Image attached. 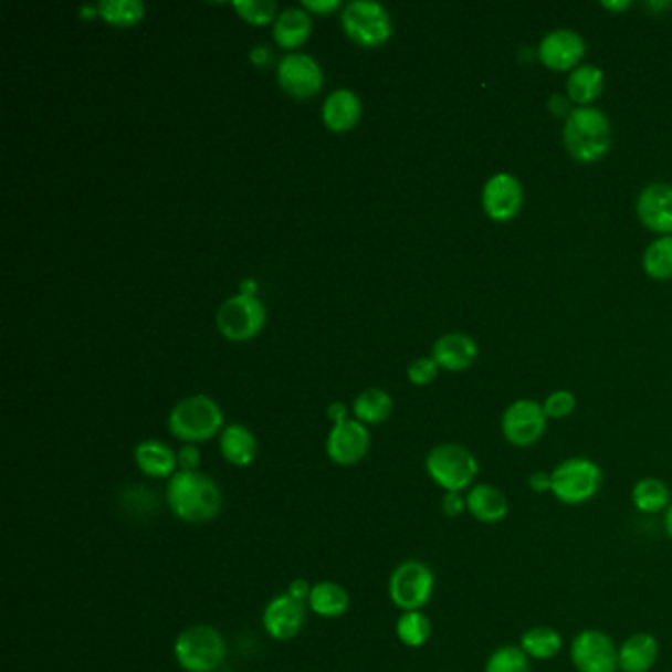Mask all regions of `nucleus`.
Here are the masks:
<instances>
[{"instance_id": "36", "label": "nucleus", "mask_w": 672, "mask_h": 672, "mask_svg": "<svg viewBox=\"0 0 672 672\" xmlns=\"http://www.w3.org/2000/svg\"><path fill=\"white\" fill-rule=\"evenodd\" d=\"M438 367L437 361H434V357H420V359H414L412 364H410L409 371V381L412 385H418V387H422V385H430V382L434 381L438 377Z\"/></svg>"}, {"instance_id": "8", "label": "nucleus", "mask_w": 672, "mask_h": 672, "mask_svg": "<svg viewBox=\"0 0 672 672\" xmlns=\"http://www.w3.org/2000/svg\"><path fill=\"white\" fill-rule=\"evenodd\" d=\"M342 27L359 46L372 48L391 36V17L379 2L355 0L342 12Z\"/></svg>"}, {"instance_id": "3", "label": "nucleus", "mask_w": 672, "mask_h": 672, "mask_svg": "<svg viewBox=\"0 0 672 672\" xmlns=\"http://www.w3.org/2000/svg\"><path fill=\"white\" fill-rule=\"evenodd\" d=\"M223 427V412L218 402L206 395H196L180 400L168 418V428L174 437L186 444L206 442Z\"/></svg>"}, {"instance_id": "45", "label": "nucleus", "mask_w": 672, "mask_h": 672, "mask_svg": "<svg viewBox=\"0 0 672 672\" xmlns=\"http://www.w3.org/2000/svg\"><path fill=\"white\" fill-rule=\"evenodd\" d=\"M256 291V282L255 281H245L243 282V286H241V292L239 294H246V296H255Z\"/></svg>"}, {"instance_id": "33", "label": "nucleus", "mask_w": 672, "mask_h": 672, "mask_svg": "<svg viewBox=\"0 0 672 672\" xmlns=\"http://www.w3.org/2000/svg\"><path fill=\"white\" fill-rule=\"evenodd\" d=\"M483 672H531V659L518 645H501L487 657Z\"/></svg>"}, {"instance_id": "12", "label": "nucleus", "mask_w": 672, "mask_h": 672, "mask_svg": "<svg viewBox=\"0 0 672 672\" xmlns=\"http://www.w3.org/2000/svg\"><path fill=\"white\" fill-rule=\"evenodd\" d=\"M282 90L294 99H309L322 90L324 73L318 62L308 54L284 55L276 70Z\"/></svg>"}, {"instance_id": "42", "label": "nucleus", "mask_w": 672, "mask_h": 672, "mask_svg": "<svg viewBox=\"0 0 672 672\" xmlns=\"http://www.w3.org/2000/svg\"><path fill=\"white\" fill-rule=\"evenodd\" d=\"M327 417H329V420H332L334 424L344 422V420H347L346 405H344V402H332V405L327 407Z\"/></svg>"}, {"instance_id": "6", "label": "nucleus", "mask_w": 672, "mask_h": 672, "mask_svg": "<svg viewBox=\"0 0 672 672\" xmlns=\"http://www.w3.org/2000/svg\"><path fill=\"white\" fill-rule=\"evenodd\" d=\"M225 641L216 627L191 626L174 643V657L186 672H216L225 661Z\"/></svg>"}, {"instance_id": "24", "label": "nucleus", "mask_w": 672, "mask_h": 672, "mask_svg": "<svg viewBox=\"0 0 672 672\" xmlns=\"http://www.w3.org/2000/svg\"><path fill=\"white\" fill-rule=\"evenodd\" d=\"M309 32H312V19L306 10L298 7L282 10L274 22V40L279 46L286 50L302 46L308 40Z\"/></svg>"}, {"instance_id": "10", "label": "nucleus", "mask_w": 672, "mask_h": 672, "mask_svg": "<svg viewBox=\"0 0 672 672\" xmlns=\"http://www.w3.org/2000/svg\"><path fill=\"white\" fill-rule=\"evenodd\" d=\"M570 661L578 672H619V647L600 629H584L570 643Z\"/></svg>"}, {"instance_id": "46", "label": "nucleus", "mask_w": 672, "mask_h": 672, "mask_svg": "<svg viewBox=\"0 0 672 672\" xmlns=\"http://www.w3.org/2000/svg\"><path fill=\"white\" fill-rule=\"evenodd\" d=\"M664 531H666V535L671 536L672 540V503L669 505V510L664 511Z\"/></svg>"}, {"instance_id": "20", "label": "nucleus", "mask_w": 672, "mask_h": 672, "mask_svg": "<svg viewBox=\"0 0 672 672\" xmlns=\"http://www.w3.org/2000/svg\"><path fill=\"white\" fill-rule=\"evenodd\" d=\"M659 641L651 633H633L619 647V672H649L659 659Z\"/></svg>"}, {"instance_id": "18", "label": "nucleus", "mask_w": 672, "mask_h": 672, "mask_svg": "<svg viewBox=\"0 0 672 672\" xmlns=\"http://www.w3.org/2000/svg\"><path fill=\"white\" fill-rule=\"evenodd\" d=\"M468 513L483 525H495L510 515L507 495L490 483H477L465 495Z\"/></svg>"}, {"instance_id": "43", "label": "nucleus", "mask_w": 672, "mask_h": 672, "mask_svg": "<svg viewBox=\"0 0 672 672\" xmlns=\"http://www.w3.org/2000/svg\"><path fill=\"white\" fill-rule=\"evenodd\" d=\"M548 107H550V111L555 113L556 117L566 115V113H568V115L573 113V111L568 109V101L564 99L563 95H558V93H555V95L550 97V101H548Z\"/></svg>"}, {"instance_id": "35", "label": "nucleus", "mask_w": 672, "mask_h": 672, "mask_svg": "<svg viewBox=\"0 0 672 672\" xmlns=\"http://www.w3.org/2000/svg\"><path fill=\"white\" fill-rule=\"evenodd\" d=\"M543 409H545L546 418L560 420V418L570 417L574 410H576V397L570 391L550 392L546 397Z\"/></svg>"}, {"instance_id": "9", "label": "nucleus", "mask_w": 672, "mask_h": 672, "mask_svg": "<svg viewBox=\"0 0 672 672\" xmlns=\"http://www.w3.org/2000/svg\"><path fill=\"white\" fill-rule=\"evenodd\" d=\"M264 319L266 312L263 302L256 296L237 294L221 304L216 324L221 336L228 337L231 342H246L263 329Z\"/></svg>"}, {"instance_id": "32", "label": "nucleus", "mask_w": 672, "mask_h": 672, "mask_svg": "<svg viewBox=\"0 0 672 672\" xmlns=\"http://www.w3.org/2000/svg\"><path fill=\"white\" fill-rule=\"evenodd\" d=\"M643 266L654 281L672 279V237H661L647 246Z\"/></svg>"}, {"instance_id": "21", "label": "nucleus", "mask_w": 672, "mask_h": 672, "mask_svg": "<svg viewBox=\"0 0 672 672\" xmlns=\"http://www.w3.org/2000/svg\"><path fill=\"white\" fill-rule=\"evenodd\" d=\"M322 118L329 130L346 133L361 118V101L351 90H337L324 101Z\"/></svg>"}, {"instance_id": "26", "label": "nucleus", "mask_w": 672, "mask_h": 672, "mask_svg": "<svg viewBox=\"0 0 672 672\" xmlns=\"http://www.w3.org/2000/svg\"><path fill=\"white\" fill-rule=\"evenodd\" d=\"M606 87V75L596 65H578L568 77V97L580 107H588L598 99Z\"/></svg>"}, {"instance_id": "25", "label": "nucleus", "mask_w": 672, "mask_h": 672, "mask_svg": "<svg viewBox=\"0 0 672 672\" xmlns=\"http://www.w3.org/2000/svg\"><path fill=\"white\" fill-rule=\"evenodd\" d=\"M308 608L319 618H342L349 609V594L336 581H318L309 594Z\"/></svg>"}, {"instance_id": "5", "label": "nucleus", "mask_w": 672, "mask_h": 672, "mask_svg": "<svg viewBox=\"0 0 672 672\" xmlns=\"http://www.w3.org/2000/svg\"><path fill=\"white\" fill-rule=\"evenodd\" d=\"M550 493L564 505H584L601 490L603 472L588 458H568L550 472Z\"/></svg>"}, {"instance_id": "30", "label": "nucleus", "mask_w": 672, "mask_h": 672, "mask_svg": "<svg viewBox=\"0 0 672 672\" xmlns=\"http://www.w3.org/2000/svg\"><path fill=\"white\" fill-rule=\"evenodd\" d=\"M395 629H397L400 643L409 649H420V647L427 645L432 637V623L422 609L402 611Z\"/></svg>"}, {"instance_id": "14", "label": "nucleus", "mask_w": 672, "mask_h": 672, "mask_svg": "<svg viewBox=\"0 0 672 672\" xmlns=\"http://www.w3.org/2000/svg\"><path fill=\"white\" fill-rule=\"evenodd\" d=\"M482 206L493 221L517 218L523 208V186L513 174H495L483 186Z\"/></svg>"}, {"instance_id": "39", "label": "nucleus", "mask_w": 672, "mask_h": 672, "mask_svg": "<svg viewBox=\"0 0 672 672\" xmlns=\"http://www.w3.org/2000/svg\"><path fill=\"white\" fill-rule=\"evenodd\" d=\"M528 490L536 493V495H543V493H550V472H533L528 475Z\"/></svg>"}, {"instance_id": "23", "label": "nucleus", "mask_w": 672, "mask_h": 672, "mask_svg": "<svg viewBox=\"0 0 672 672\" xmlns=\"http://www.w3.org/2000/svg\"><path fill=\"white\" fill-rule=\"evenodd\" d=\"M221 454L228 460L229 464L235 468H246L255 462L259 444L251 430L241 424H231L221 432Z\"/></svg>"}, {"instance_id": "40", "label": "nucleus", "mask_w": 672, "mask_h": 672, "mask_svg": "<svg viewBox=\"0 0 672 672\" xmlns=\"http://www.w3.org/2000/svg\"><path fill=\"white\" fill-rule=\"evenodd\" d=\"M312 588H314V586H309L308 580L296 578V580L291 581V586H288V591H286V594H288L291 598H294V600L302 601V603H308Z\"/></svg>"}, {"instance_id": "4", "label": "nucleus", "mask_w": 672, "mask_h": 672, "mask_svg": "<svg viewBox=\"0 0 672 672\" xmlns=\"http://www.w3.org/2000/svg\"><path fill=\"white\" fill-rule=\"evenodd\" d=\"M427 472L445 493H462L473 487L480 464L465 445L440 444L428 452Z\"/></svg>"}, {"instance_id": "34", "label": "nucleus", "mask_w": 672, "mask_h": 672, "mask_svg": "<svg viewBox=\"0 0 672 672\" xmlns=\"http://www.w3.org/2000/svg\"><path fill=\"white\" fill-rule=\"evenodd\" d=\"M233 9L237 10V14L241 19L255 24V27L269 24L276 14V4L273 0H235Z\"/></svg>"}, {"instance_id": "31", "label": "nucleus", "mask_w": 672, "mask_h": 672, "mask_svg": "<svg viewBox=\"0 0 672 672\" xmlns=\"http://www.w3.org/2000/svg\"><path fill=\"white\" fill-rule=\"evenodd\" d=\"M97 10L113 27H133L145 19V4L138 0H103Z\"/></svg>"}, {"instance_id": "41", "label": "nucleus", "mask_w": 672, "mask_h": 672, "mask_svg": "<svg viewBox=\"0 0 672 672\" xmlns=\"http://www.w3.org/2000/svg\"><path fill=\"white\" fill-rule=\"evenodd\" d=\"M339 0H304L302 9L316 12V14H327L332 10L339 9Z\"/></svg>"}, {"instance_id": "19", "label": "nucleus", "mask_w": 672, "mask_h": 672, "mask_svg": "<svg viewBox=\"0 0 672 672\" xmlns=\"http://www.w3.org/2000/svg\"><path fill=\"white\" fill-rule=\"evenodd\" d=\"M438 367L448 371H464L477 357V344L465 334H445L432 347Z\"/></svg>"}, {"instance_id": "22", "label": "nucleus", "mask_w": 672, "mask_h": 672, "mask_svg": "<svg viewBox=\"0 0 672 672\" xmlns=\"http://www.w3.org/2000/svg\"><path fill=\"white\" fill-rule=\"evenodd\" d=\"M135 462L140 472L155 480L172 477L178 470V455L170 445L158 440H146L143 444H138L135 450Z\"/></svg>"}, {"instance_id": "2", "label": "nucleus", "mask_w": 672, "mask_h": 672, "mask_svg": "<svg viewBox=\"0 0 672 672\" xmlns=\"http://www.w3.org/2000/svg\"><path fill=\"white\" fill-rule=\"evenodd\" d=\"M564 143L578 162L600 160L611 145L608 117L594 107L574 109L564 125Z\"/></svg>"}, {"instance_id": "7", "label": "nucleus", "mask_w": 672, "mask_h": 672, "mask_svg": "<svg viewBox=\"0 0 672 672\" xmlns=\"http://www.w3.org/2000/svg\"><path fill=\"white\" fill-rule=\"evenodd\" d=\"M434 573L420 560H405L389 578V598L400 611H418L432 600Z\"/></svg>"}, {"instance_id": "1", "label": "nucleus", "mask_w": 672, "mask_h": 672, "mask_svg": "<svg viewBox=\"0 0 672 672\" xmlns=\"http://www.w3.org/2000/svg\"><path fill=\"white\" fill-rule=\"evenodd\" d=\"M166 500L174 515L186 523H208L221 511L218 483L201 472H176L166 490Z\"/></svg>"}, {"instance_id": "38", "label": "nucleus", "mask_w": 672, "mask_h": 672, "mask_svg": "<svg viewBox=\"0 0 672 672\" xmlns=\"http://www.w3.org/2000/svg\"><path fill=\"white\" fill-rule=\"evenodd\" d=\"M442 511L445 517H460L462 513L468 511L465 497L462 493H445L442 497Z\"/></svg>"}, {"instance_id": "44", "label": "nucleus", "mask_w": 672, "mask_h": 672, "mask_svg": "<svg viewBox=\"0 0 672 672\" xmlns=\"http://www.w3.org/2000/svg\"><path fill=\"white\" fill-rule=\"evenodd\" d=\"M601 7L608 10H627L631 7L629 0H619V2H601Z\"/></svg>"}, {"instance_id": "11", "label": "nucleus", "mask_w": 672, "mask_h": 672, "mask_svg": "<svg viewBox=\"0 0 672 672\" xmlns=\"http://www.w3.org/2000/svg\"><path fill=\"white\" fill-rule=\"evenodd\" d=\"M501 430L511 445L528 448V445L536 444L546 432V414L543 405H538L536 400H515L503 412Z\"/></svg>"}, {"instance_id": "28", "label": "nucleus", "mask_w": 672, "mask_h": 672, "mask_svg": "<svg viewBox=\"0 0 672 672\" xmlns=\"http://www.w3.org/2000/svg\"><path fill=\"white\" fill-rule=\"evenodd\" d=\"M521 649L525 651L528 659L535 661H550L563 651V636L555 627L536 626L531 627L521 636Z\"/></svg>"}, {"instance_id": "16", "label": "nucleus", "mask_w": 672, "mask_h": 672, "mask_svg": "<svg viewBox=\"0 0 672 672\" xmlns=\"http://www.w3.org/2000/svg\"><path fill=\"white\" fill-rule=\"evenodd\" d=\"M586 54V44L580 34L574 30L560 28L548 32L540 46H538V57L540 62L555 70V72H566L580 64L581 57Z\"/></svg>"}, {"instance_id": "27", "label": "nucleus", "mask_w": 672, "mask_h": 672, "mask_svg": "<svg viewBox=\"0 0 672 672\" xmlns=\"http://www.w3.org/2000/svg\"><path fill=\"white\" fill-rule=\"evenodd\" d=\"M631 503L639 513H664L672 503L671 487L659 477H643L631 490Z\"/></svg>"}, {"instance_id": "37", "label": "nucleus", "mask_w": 672, "mask_h": 672, "mask_svg": "<svg viewBox=\"0 0 672 672\" xmlns=\"http://www.w3.org/2000/svg\"><path fill=\"white\" fill-rule=\"evenodd\" d=\"M176 455H178L180 472H198L200 470L201 454L196 444H183L176 452Z\"/></svg>"}, {"instance_id": "29", "label": "nucleus", "mask_w": 672, "mask_h": 672, "mask_svg": "<svg viewBox=\"0 0 672 672\" xmlns=\"http://www.w3.org/2000/svg\"><path fill=\"white\" fill-rule=\"evenodd\" d=\"M355 417L364 424H381L391 417V395L382 389H365L354 402Z\"/></svg>"}, {"instance_id": "17", "label": "nucleus", "mask_w": 672, "mask_h": 672, "mask_svg": "<svg viewBox=\"0 0 672 672\" xmlns=\"http://www.w3.org/2000/svg\"><path fill=\"white\" fill-rule=\"evenodd\" d=\"M637 216L654 233H672V186H647L637 200Z\"/></svg>"}, {"instance_id": "15", "label": "nucleus", "mask_w": 672, "mask_h": 672, "mask_svg": "<svg viewBox=\"0 0 672 672\" xmlns=\"http://www.w3.org/2000/svg\"><path fill=\"white\" fill-rule=\"evenodd\" d=\"M304 623H306V603L294 600L288 594L276 596L264 608V629L276 641H291L301 633Z\"/></svg>"}, {"instance_id": "13", "label": "nucleus", "mask_w": 672, "mask_h": 672, "mask_svg": "<svg viewBox=\"0 0 672 672\" xmlns=\"http://www.w3.org/2000/svg\"><path fill=\"white\" fill-rule=\"evenodd\" d=\"M371 448V437L364 422L359 420H344L334 424L326 442V454L334 464L349 465L359 464Z\"/></svg>"}]
</instances>
